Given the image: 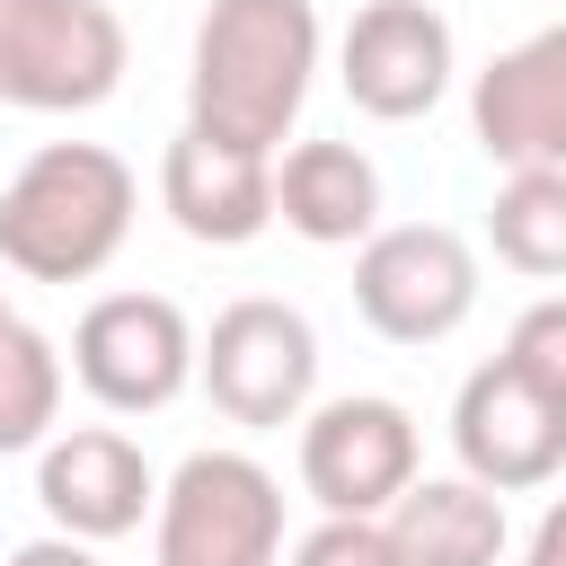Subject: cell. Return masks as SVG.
I'll use <instances>...</instances> for the list:
<instances>
[{
    "label": "cell",
    "mask_w": 566,
    "mask_h": 566,
    "mask_svg": "<svg viewBox=\"0 0 566 566\" xmlns=\"http://www.w3.org/2000/svg\"><path fill=\"white\" fill-rule=\"evenodd\" d=\"M318 0H212L186 53V124L283 159V133L301 124L318 80Z\"/></svg>",
    "instance_id": "1"
},
{
    "label": "cell",
    "mask_w": 566,
    "mask_h": 566,
    "mask_svg": "<svg viewBox=\"0 0 566 566\" xmlns=\"http://www.w3.org/2000/svg\"><path fill=\"white\" fill-rule=\"evenodd\" d=\"M142 186L106 142H44L0 186V265L27 283H88L133 239Z\"/></svg>",
    "instance_id": "2"
},
{
    "label": "cell",
    "mask_w": 566,
    "mask_h": 566,
    "mask_svg": "<svg viewBox=\"0 0 566 566\" xmlns=\"http://www.w3.org/2000/svg\"><path fill=\"white\" fill-rule=\"evenodd\" d=\"M159 566H283V486L256 451H186L150 513Z\"/></svg>",
    "instance_id": "3"
},
{
    "label": "cell",
    "mask_w": 566,
    "mask_h": 566,
    "mask_svg": "<svg viewBox=\"0 0 566 566\" xmlns=\"http://www.w3.org/2000/svg\"><path fill=\"white\" fill-rule=\"evenodd\" d=\"M133 35L106 0H0V106L88 115L124 88Z\"/></svg>",
    "instance_id": "4"
},
{
    "label": "cell",
    "mask_w": 566,
    "mask_h": 566,
    "mask_svg": "<svg viewBox=\"0 0 566 566\" xmlns=\"http://www.w3.org/2000/svg\"><path fill=\"white\" fill-rule=\"evenodd\" d=\"M203 398L248 424V433H274V424H301L318 407V327L310 310L274 301V292H248L230 301L212 327H203V363H195Z\"/></svg>",
    "instance_id": "5"
},
{
    "label": "cell",
    "mask_w": 566,
    "mask_h": 566,
    "mask_svg": "<svg viewBox=\"0 0 566 566\" xmlns=\"http://www.w3.org/2000/svg\"><path fill=\"white\" fill-rule=\"evenodd\" d=\"M354 310L389 345H442L478 310V248L451 221H380L354 248Z\"/></svg>",
    "instance_id": "6"
},
{
    "label": "cell",
    "mask_w": 566,
    "mask_h": 566,
    "mask_svg": "<svg viewBox=\"0 0 566 566\" xmlns=\"http://www.w3.org/2000/svg\"><path fill=\"white\" fill-rule=\"evenodd\" d=\"M195 363L203 336L168 292H97L71 327V380L106 416H159L168 398H186Z\"/></svg>",
    "instance_id": "7"
},
{
    "label": "cell",
    "mask_w": 566,
    "mask_h": 566,
    "mask_svg": "<svg viewBox=\"0 0 566 566\" xmlns=\"http://www.w3.org/2000/svg\"><path fill=\"white\" fill-rule=\"evenodd\" d=\"M416 478H424V442H416V416L398 398L354 389V398H327L301 416V495L318 513L380 522Z\"/></svg>",
    "instance_id": "8"
},
{
    "label": "cell",
    "mask_w": 566,
    "mask_h": 566,
    "mask_svg": "<svg viewBox=\"0 0 566 566\" xmlns=\"http://www.w3.org/2000/svg\"><path fill=\"white\" fill-rule=\"evenodd\" d=\"M451 71H460V44H451V18L433 0H363L336 35V80L371 124L433 115Z\"/></svg>",
    "instance_id": "9"
},
{
    "label": "cell",
    "mask_w": 566,
    "mask_h": 566,
    "mask_svg": "<svg viewBox=\"0 0 566 566\" xmlns=\"http://www.w3.org/2000/svg\"><path fill=\"white\" fill-rule=\"evenodd\" d=\"M451 451H460V478H478L495 495H531L566 469V407L495 354L451 398Z\"/></svg>",
    "instance_id": "10"
},
{
    "label": "cell",
    "mask_w": 566,
    "mask_h": 566,
    "mask_svg": "<svg viewBox=\"0 0 566 566\" xmlns=\"http://www.w3.org/2000/svg\"><path fill=\"white\" fill-rule=\"evenodd\" d=\"M35 504L62 539H124L159 513V469L142 460V442L124 424H71L35 451Z\"/></svg>",
    "instance_id": "11"
},
{
    "label": "cell",
    "mask_w": 566,
    "mask_h": 566,
    "mask_svg": "<svg viewBox=\"0 0 566 566\" xmlns=\"http://www.w3.org/2000/svg\"><path fill=\"white\" fill-rule=\"evenodd\" d=\"M469 133L478 150L513 168H566V18L531 27L469 80Z\"/></svg>",
    "instance_id": "12"
},
{
    "label": "cell",
    "mask_w": 566,
    "mask_h": 566,
    "mask_svg": "<svg viewBox=\"0 0 566 566\" xmlns=\"http://www.w3.org/2000/svg\"><path fill=\"white\" fill-rule=\"evenodd\" d=\"M159 212L195 248H248L274 221V159L177 124V142L159 150Z\"/></svg>",
    "instance_id": "13"
},
{
    "label": "cell",
    "mask_w": 566,
    "mask_h": 566,
    "mask_svg": "<svg viewBox=\"0 0 566 566\" xmlns=\"http://www.w3.org/2000/svg\"><path fill=\"white\" fill-rule=\"evenodd\" d=\"M274 221L310 248H363L380 230V168L363 142H292L274 159Z\"/></svg>",
    "instance_id": "14"
},
{
    "label": "cell",
    "mask_w": 566,
    "mask_h": 566,
    "mask_svg": "<svg viewBox=\"0 0 566 566\" xmlns=\"http://www.w3.org/2000/svg\"><path fill=\"white\" fill-rule=\"evenodd\" d=\"M380 522H389L398 566H504V548H513L504 495L460 478V469L451 478H416Z\"/></svg>",
    "instance_id": "15"
},
{
    "label": "cell",
    "mask_w": 566,
    "mask_h": 566,
    "mask_svg": "<svg viewBox=\"0 0 566 566\" xmlns=\"http://www.w3.org/2000/svg\"><path fill=\"white\" fill-rule=\"evenodd\" d=\"M486 248L531 283H566V168H513L486 203Z\"/></svg>",
    "instance_id": "16"
},
{
    "label": "cell",
    "mask_w": 566,
    "mask_h": 566,
    "mask_svg": "<svg viewBox=\"0 0 566 566\" xmlns=\"http://www.w3.org/2000/svg\"><path fill=\"white\" fill-rule=\"evenodd\" d=\"M62 380H71V354H62L44 327L9 318V327H0V460H9V451H44V442H53Z\"/></svg>",
    "instance_id": "17"
},
{
    "label": "cell",
    "mask_w": 566,
    "mask_h": 566,
    "mask_svg": "<svg viewBox=\"0 0 566 566\" xmlns=\"http://www.w3.org/2000/svg\"><path fill=\"white\" fill-rule=\"evenodd\" d=\"M504 363H513L531 389H548V398L566 407V292H539V301L513 318V336H504Z\"/></svg>",
    "instance_id": "18"
},
{
    "label": "cell",
    "mask_w": 566,
    "mask_h": 566,
    "mask_svg": "<svg viewBox=\"0 0 566 566\" xmlns=\"http://www.w3.org/2000/svg\"><path fill=\"white\" fill-rule=\"evenodd\" d=\"M283 566H398V548H389V522H354V513H318L292 548H283Z\"/></svg>",
    "instance_id": "19"
},
{
    "label": "cell",
    "mask_w": 566,
    "mask_h": 566,
    "mask_svg": "<svg viewBox=\"0 0 566 566\" xmlns=\"http://www.w3.org/2000/svg\"><path fill=\"white\" fill-rule=\"evenodd\" d=\"M0 566H97V548H88V539H62V531H35V539H18Z\"/></svg>",
    "instance_id": "20"
},
{
    "label": "cell",
    "mask_w": 566,
    "mask_h": 566,
    "mask_svg": "<svg viewBox=\"0 0 566 566\" xmlns=\"http://www.w3.org/2000/svg\"><path fill=\"white\" fill-rule=\"evenodd\" d=\"M513 566H566V495L531 522V539H522V557H513Z\"/></svg>",
    "instance_id": "21"
},
{
    "label": "cell",
    "mask_w": 566,
    "mask_h": 566,
    "mask_svg": "<svg viewBox=\"0 0 566 566\" xmlns=\"http://www.w3.org/2000/svg\"><path fill=\"white\" fill-rule=\"evenodd\" d=\"M9 318H18V310H9V292H0V327H9Z\"/></svg>",
    "instance_id": "22"
}]
</instances>
